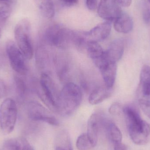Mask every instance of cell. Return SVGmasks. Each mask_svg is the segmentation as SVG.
<instances>
[{
    "mask_svg": "<svg viewBox=\"0 0 150 150\" xmlns=\"http://www.w3.org/2000/svg\"><path fill=\"white\" fill-rule=\"evenodd\" d=\"M143 18L144 22L146 23H149L150 22V12L149 10L147 9L144 11L143 13Z\"/></svg>",
    "mask_w": 150,
    "mask_h": 150,
    "instance_id": "cell-31",
    "label": "cell"
},
{
    "mask_svg": "<svg viewBox=\"0 0 150 150\" xmlns=\"http://www.w3.org/2000/svg\"><path fill=\"white\" fill-rule=\"evenodd\" d=\"M55 150H73L70 136L67 131H60L55 139Z\"/></svg>",
    "mask_w": 150,
    "mask_h": 150,
    "instance_id": "cell-20",
    "label": "cell"
},
{
    "mask_svg": "<svg viewBox=\"0 0 150 150\" xmlns=\"http://www.w3.org/2000/svg\"><path fill=\"white\" fill-rule=\"evenodd\" d=\"M6 93V85L3 80L0 79V99L4 97Z\"/></svg>",
    "mask_w": 150,
    "mask_h": 150,
    "instance_id": "cell-29",
    "label": "cell"
},
{
    "mask_svg": "<svg viewBox=\"0 0 150 150\" xmlns=\"http://www.w3.org/2000/svg\"><path fill=\"white\" fill-rule=\"evenodd\" d=\"M112 88L107 86H100L94 89L89 97L90 104L94 105L100 104L111 96Z\"/></svg>",
    "mask_w": 150,
    "mask_h": 150,
    "instance_id": "cell-18",
    "label": "cell"
},
{
    "mask_svg": "<svg viewBox=\"0 0 150 150\" xmlns=\"http://www.w3.org/2000/svg\"><path fill=\"white\" fill-rule=\"evenodd\" d=\"M79 0H59V4L62 6L71 7L77 4Z\"/></svg>",
    "mask_w": 150,
    "mask_h": 150,
    "instance_id": "cell-27",
    "label": "cell"
},
{
    "mask_svg": "<svg viewBox=\"0 0 150 150\" xmlns=\"http://www.w3.org/2000/svg\"><path fill=\"white\" fill-rule=\"evenodd\" d=\"M114 27L117 32L129 33L133 29V20L128 14L122 12L114 21Z\"/></svg>",
    "mask_w": 150,
    "mask_h": 150,
    "instance_id": "cell-15",
    "label": "cell"
},
{
    "mask_svg": "<svg viewBox=\"0 0 150 150\" xmlns=\"http://www.w3.org/2000/svg\"><path fill=\"white\" fill-rule=\"evenodd\" d=\"M30 32V23L26 19L19 21L14 30L17 45L27 60L31 59L33 55V45Z\"/></svg>",
    "mask_w": 150,
    "mask_h": 150,
    "instance_id": "cell-3",
    "label": "cell"
},
{
    "mask_svg": "<svg viewBox=\"0 0 150 150\" xmlns=\"http://www.w3.org/2000/svg\"><path fill=\"white\" fill-rule=\"evenodd\" d=\"M86 47L88 55L93 61L104 55L105 51L98 42L90 41L86 44Z\"/></svg>",
    "mask_w": 150,
    "mask_h": 150,
    "instance_id": "cell-21",
    "label": "cell"
},
{
    "mask_svg": "<svg viewBox=\"0 0 150 150\" xmlns=\"http://www.w3.org/2000/svg\"><path fill=\"white\" fill-rule=\"evenodd\" d=\"M122 112L132 141L138 145L146 144L150 134L149 124L142 119L137 109L133 106H126Z\"/></svg>",
    "mask_w": 150,
    "mask_h": 150,
    "instance_id": "cell-1",
    "label": "cell"
},
{
    "mask_svg": "<svg viewBox=\"0 0 150 150\" xmlns=\"http://www.w3.org/2000/svg\"><path fill=\"white\" fill-rule=\"evenodd\" d=\"M106 117L104 114L98 112L93 114L88 120L86 134L94 146L97 144L100 131L103 129Z\"/></svg>",
    "mask_w": 150,
    "mask_h": 150,
    "instance_id": "cell-11",
    "label": "cell"
},
{
    "mask_svg": "<svg viewBox=\"0 0 150 150\" xmlns=\"http://www.w3.org/2000/svg\"><path fill=\"white\" fill-rule=\"evenodd\" d=\"M18 110L15 100L7 98L0 106V127L3 132L9 134L12 132L16 122Z\"/></svg>",
    "mask_w": 150,
    "mask_h": 150,
    "instance_id": "cell-5",
    "label": "cell"
},
{
    "mask_svg": "<svg viewBox=\"0 0 150 150\" xmlns=\"http://www.w3.org/2000/svg\"><path fill=\"white\" fill-rule=\"evenodd\" d=\"M117 0H100L98 15L108 22L114 21L122 12Z\"/></svg>",
    "mask_w": 150,
    "mask_h": 150,
    "instance_id": "cell-9",
    "label": "cell"
},
{
    "mask_svg": "<svg viewBox=\"0 0 150 150\" xmlns=\"http://www.w3.org/2000/svg\"><path fill=\"white\" fill-rule=\"evenodd\" d=\"M139 103L142 110L150 119V102L140 99Z\"/></svg>",
    "mask_w": 150,
    "mask_h": 150,
    "instance_id": "cell-25",
    "label": "cell"
},
{
    "mask_svg": "<svg viewBox=\"0 0 150 150\" xmlns=\"http://www.w3.org/2000/svg\"><path fill=\"white\" fill-rule=\"evenodd\" d=\"M82 93L78 86L68 83L59 93L57 112L62 115H69L74 112L81 104Z\"/></svg>",
    "mask_w": 150,
    "mask_h": 150,
    "instance_id": "cell-2",
    "label": "cell"
},
{
    "mask_svg": "<svg viewBox=\"0 0 150 150\" xmlns=\"http://www.w3.org/2000/svg\"><path fill=\"white\" fill-rule=\"evenodd\" d=\"M121 6L124 7H128L132 3V0H117Z\"/></svg>",
    "mask_w": 150,
    "mask_h": 150,
    "instance_id": "cell-32",
    "label": "cell"
},
{
    "mask_svg": "<svg viewBox=\"0 0 150 150\" xmlns=\"http://www.w3.org/2000/svg\"><path fill=\"white\" fill-rule=\"evenodd\" d=\"M1 28H0V37H1Z\"/></svg>",
    "mask_w": 150,
    "mask_h": 150,
    "instance_id": "cell-35",
    "label": "cell"
},
{
    "mask_svg": "<svg viewBox=\"0 0 150 150\" xmlns=\"http://www.w3.org/2000/svg\"><path fill=\"white\" fill-rule=\"evenodd\" d=\"M14 81L17 93L20 98H23L26 91V85L25 82L23 79L17 76H14Z\"/></svg>",
    "mask_w": 150,
    "mask_h": 150,
    "instance_id": "cell-23",
    "label": "cell"
},
{
    "mask_svg": "<svg viewBox=\"0 0 150 150\" xmlns=\"http://www.w3.org/2000/svg\"><path fill=\"white\" fill-rule=\"evenodd\" d=\"M11 0H0V2H10Z\"/></svg>",
    "mask_w": 150,
    "mask_h": 150,
    "instance_id": "cell-34",
    "label": "cell"
},
{
    "mask_svg": "<svg viewBox=\"0 0 150 150\" xmlns=\"http://www.w3.org/2000/svg\"><path fill=\"white\" fill-rule=\"evenodd\" d=\"M3 150H34L24 137L11 138L5 141L3 145Z\"/></svg>",
    "mask_w": 150,
    "mask_h": 150,
    "instance_id": "cell-17",
    "label": "cell"
},
{
    "mask_svg": "<svg viewBox=\"0 0 150 150\" xmlns=\"http://www.w3.org/2000/svg\"><path fill=\"white\" fill-rule=\"evenodd\" d=\"M40 84L39 94L40 98L50 109L57 112L59 93L57 92L54 82L48 75L43 74L40 76Z\"/></svg>",
    "mask_w": 150,
    "mask_h": 150,
    "instance_id": "cell-6",
    "label": "cell"
},
{
    "mask_svg": "<svg viewBox=\"0 0 150 150\" xmlns=\"http://www.w3.org/2000/svg\"><path fill=\"white\" fill-rule=\"evenodd\" d=\"M98 0H86V5L91 11H94L98 7Z\"/></svg>",
    "mask_w": 150,
    "mask_h": 150,
    "instance_id": "cell-28",
    "label": "cell"
},
{
    "mask_svg": "<svg viewBox=\"0 0 150 150\" xmlns=\"http://www.w3.org/2000/svg\"><path fill=\"white\" fill-rule=\"evenodd\" d=\"M76 146L79 150H91L95 147L87 134H82L79 137L76 142Z\"/></svg>",
    "mask_w": 150,
    "mask_h": 150,
    "instance_id": "cell-22",
    "label": "cell"
},
{
    "mask_svg": "<svg viewBox=\"0 0 150 150\" xmlns=\"http://www.w3.org/2000/svg\"><path fill=\"white\" fill-rule=\"evenodd\" d=\"M102 75L106 86L112 88L117 73L116 63H111L107 60H103L97 66Z\"/></svg>",
    "mask_w": 150,
    "mask_h": 150,
    "instance_id": "cell-12",
    "label": "cell"
},
{
    "mask_svg": "<svg viewBox=\"0 0 150 150\" xmlns=\"http://www.w3.org/2000/svg\"><path fill=\"white\" fill-rule=\"evenodd\" d=\"M3 62V57L1 54L0 52V66L2 64Z\"/></svg>",
    "mask_w": 150,
    "mask_h": 150,
    "instance_id": "cell-33",
    "label": "cell"
},
{
    "mask_svg": "<svg viewBox=\"0 0 150 150\" xmlns=\"http://www.w3.org/2000/svg\"><path fill=\"white\" fill-rule=\"evenodd\" d=\"M112 29L110 22L106 21L96 25L89 31L83 32L86 44L90 41L100 42L105 40L110 35Z\"/></svg>",
    "mask_w": 150,
    "mask_h": 150,
    "instance_id": "cell-10",
    "label": "cell"
},
{
    "mask_svg": "<svg viewBox=\"0 0 150 150\" xmlns=\"http://www.w3.org/2000/svg\"><path fill=\"white\" fill-rule=\"evenodd\" d=\"M122 111V109L120 105L117 103L112 105L109 110V113L113 115H119L120 114Z\"/></svg>",
    "mask_w": 150,
    "mask_h": 150,
    "instance_id": "cell-26",
    "label": "cell"
},
{
    "mask_svg": "<svg viewBox=\"0 0 150 150\" xmlns=\"http://www.w3.org/2000/svg\"><path fill=\"white\" fill-rule=\"evenodd\" d=\"M11 8L6 2H0V23H4L9 16Z\"/></svg>",
    "mask_w": 150,
    "mask_h": 150,
    "instance_id": "cell-24",
    "label": "cell"
},
{
    "mask_svg": "<svg viewBox=\"0 0 150 150\" xmlns=\"http://www.w3.org/2000/svg\"><path fill=\"white\" fill-rule=\"evenodd\" d=\"M41 15L45 18H52L55 14L53 0H34Z\"/></svg>",
    "mask_w": 150,
    "mask_h": 150,
    "instance_id": "cell-19",
    "label": "cell"
},
{
    "mask_svg": "<svg viewBox=\"0 0 150 150\" xmlns=\"http://www.w3.org/2000/svg\"><path fill=\"white\" fill-rule=\"evenodd\" d=\"M26 112L30 120L36 121H43L54 126H58L57 119L42 105L38 102L31 101L26 105Z\"/></svg>",
    "mask_w": 150,
    "mask_h": 150,
    "instance_id": "cell-8",
    "label": "cell"
},
{
    "mask_svg": "<svg viewBox=\"0 0 150 150\" xmlns=\"http://www.w3.org/2000/svg\"><path fill=\"white\" fill-rule=\"evenodd\" d=\"M138 89L140 99L150 102V67L149 66L144 65L142 68Z\"/></svg>",
    "mask_w": 150,
    "mask_h": 150,
    "instance_id": "cell-14",
    "label": "cell"
},
{
    "mask_svg": "<svg viewBox=\"0 0 150 150\" xmlns=\"http://www.w3.org/2000/svg\"><path fill=\"white\" fill-rule=\"evenodd\" d=\"M74 31L58 24L49 25L43 34L44 39L51 45L61 47L73 42Z\"/></svg>",
    "mask_w": 150,
    "mask_h": 150,
    "instance_id": "cell-4",
    "label": "cell"
},
{
    "mask_svg": "<svg viewBox=\"0 0 150 150\" xmlns=\"http://www.w3.org/2000/svg\"><path fill=\"white\" fill-rule=\"evenodd\" d=\"M114 150H127V145L122 142L114 144Z\"/></svg>",
    "mask_w": 150,
    "mask_h": 150,
    "instance_id": "cell-30",
    "label": "cell"
},
{
    "mask_svg": "<svg viewBox=\"0 0 150 150\" xmlns=\"http://www.w3.org/2000/svg\"><path fill=\"white\" fill-rule=\"evenodd\" d=\"M103 129L109 140L114 144L122 142V134L120 130L114 122L107 117L104 121Z\"/></svg>",
    "mask_w": 150,
    "mask_h": 150,
    "instance_id": "cell-16",
    "label": "cell"
},
{
    "mask_svg": "<svg viewBox=\"0 0 150 150\" xmlns=\"http://www.w3.org/2000/svg\"><path fill=\"white\" fill-rule=\"evenodd\" d=\"M6 52L13 70L18 74H25L28 71L26 60L23 53L16 44L12 40H8L6 43Z\"/></svg>",
    "mask_w": 150,
    "mask_h": 150,
    "instance_id": "cell-7",
    "label": "cell"
},
{
    "mask_svg": "<svg viewBox=\"0 0 150 150\" xmlns=\"http://www.w3.org/2000/svg\"><path fill=\"white\" fill-rule=\"evenodd\" d=\"M125 41L123 39L113 40L105 51V56L109 62L116 63L122 57L124 52Z\"/></svg>",
    "mask_w": 150,
    "mask_h": 150,
    "instance_id": "cell-13",
    "label": "cell"
},
{
    "mask_svg": "<svg viewBox=\"0 0 150 150\" xmlns=\"http://www.w3.org/2000/svg\"><path fill=\"white\" fill-rule=\"evenodd\" d=\"M148 1H149V2L150 4V0H148Z\"/></svg>",
    "mask_w": 150,
    "mask_h": 150,
    "instance_id": "cell-36",
    "label": "cell"
}]
</instances>
